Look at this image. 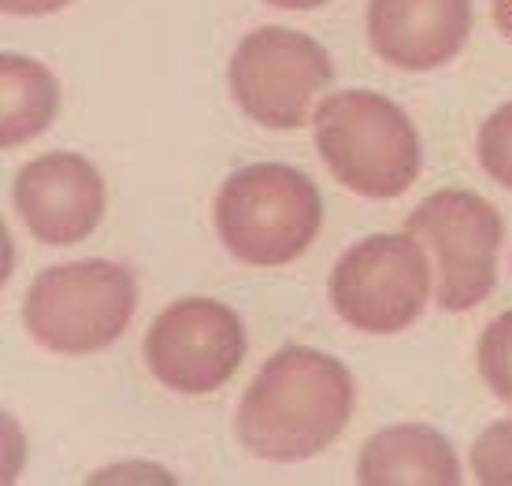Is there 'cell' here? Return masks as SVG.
I'll list each match as a JSON object with an SVG mask.
<instances>
[{
  "instance_id": "e0dca14e",
  "label": "cell",
  "mask_w": 512,
  "mask_h": 486,
  "mask_svg": "<svg viewBox=\"0 0 512 486\" xmlns=\"http://www.w3.org/2000/svg\"><path fill=\"white\" fill-rule=\"evenodd\" d=\"M494 23L512 41V0H494Z\"/></svg>"
},
{
  "instance_id": "4fadbf2b",
  "label": "cell",
  "mask_w": 512,
  "mask_h": 486,
  "mask_svg": "<svg viewBox=\"0 0 512 486\" xmlns=\"http://www.w3.org/2000/svg\"><path fill=\"white\" fill-rule=\"evenodd\" d=\"M475 357H479V375L490 386V394L512 405V308L501 312L498 320H490Z\"/></svg>"
},
{
  "instance_id": "52a82bcc",
  "label": "cell",
  "mask_w": 512,
  "mask_h": 486,
  "mask_svg": "<svg viewBox=\"0 0 512 486\" xmlns=\"http://www.w3.org/2000/svg\"><path fill=\"white\" fill-rule=\"evenodd\" d=\"M431 297V264L405 234H372L342 253L331 271L334 312L364 334H397L420 320Z\"/></svg>"
},
{
  "instance_id": "ba28073f",
  "label": "cell",
  "mask_w": 512,
  "mask_h": 486,
  "mask_svg": "<svg viewBox=\"0 0 512 486\" xmlns=\"http://www.w3.org/2000/svg\"><path fill=\"white\" fill-rule=\"evenodd\" d=\"M245 360V327L234 308L212 297L167 305L145 334V364L175 394H212L234 379Z\"/></svg>"
},
{
  "instance_id": "6da1fadb",
  "label": "cell",
  "mask_w": 512,
  "mask_h": 486,
  "mask_svg": "<svg viewBox=\"0 0 512 486\" xmlns=\"http://www.w3.org/2000/svg\"><path fill=\"white\" fill-rule=\"evenodd\" d=\"M353 375L342 360L312 346H282L245 386L238 442L275 464L308 461L346 431L353 416Z\"/></svg>"
},
{
  "instance_id": "30bf717a",
  "label": "cell",
  "mask_w": 512,
  "mask_h": 486,
  "mask_svg": "<svg viewBox=\"0 0 512 486\" xmlns=\"http://www.w3.org/2000/svg\"><path fill=\"white\" fill-rule=\"evenodd\" d=\"M472 19V0H372L368 41L390 67L435 71L464 49Z\"/></svg>"
},
{
  "instance_id": "5b68a950",
  "label": "cell",
  "mask_w": 512,
  "mask_h": 486,
  "mask_svg": "<svg viewBox=\"0 0 512 486\" xmlns=\"http://www.w3.org/2000/svg\"><path fill=\"white\" fill-rule=\"evenodd\" d=\"M405 231L435 256V301L446 312H468L494 294L505 223L487 197L438 190L412 208Z\"/></svg>"
},
{
  "instance_id": "7a4b0ae2",
  "label": "cell",
  "mask_w": 512,
  "mask_h": 486,
  "mask_svg": "<svg viewBox=\"0 0 512 486\" xmlns=\"http://www.w3.org/2000/svg\"><path fill=\"white\" fill-rule=\"evenodd\" d=\"M312 127L327 171L357 197L390 201L401 197L420 175L416 127L383 93H331L316 108Z\"/></svg>"
},
{
  "instance_id": "7c38bea8",
  "label": "cell",
  "mask_w": 512,
  "mask_h": 486,
  "mask_svg": "<svg viewBox=\"0 0 512 486\" xmlns=\"http://www.w3.org/2000/svg\"><path fill=\"white\" fill-rule=\"evenodd\" d=\"M0 145L15 149L49 130L60 108V86L49 67L30 56L4 52L0 60Z\"/></svg>"
},
{
  "instance_id": "8992f818",
  "label": "cell",
  "mask_w": 512,
  "mask_h": 486,
  "mask_svg": "<svg viewBox=\"0 0 512 486\" xmlns=\"http://www.w3.org/2000/svg\"><path fill=\"white\" fill-rule=\"evenodd\" d=\"M334 67L320 41L301 30L264 26L238 41L227 71L231 93L245 116L271 130H297L312 123Z\"/></svg>"
},
{
  "instance_id": "9a60e30c",
  "label": "cell",
  "mask_w": 512,
  "mask_h": 486,
  "mask_svg": "<svg viewBox=\"0 0 512 486\" xmlns=\"http://www.w3.org/2000/svg\"><path fill=\"white\" fill-rule=\"evenodd\" d=\"M475 153H479V164L490 179L512 190V101L501 104L498 112L479 127Z\"/></svg>"
},
{
  "instance_id": "3957f363",
  "label": "cell",
  "mask_w": 512,
  "mask_h": 486,
  "mask_svg": "<svg viewBox=\"0 0 512 486\" xmlns=\"http://www.w3.org/2000/svg\"><path fill=\"white\" fill-rule=\"evenodd\" d=\"M323 197L305 171L253 164L219 186L216 231L227 253L253 268H282L316 242Z\"/></svg>"
},
{
  "instance_id": "8fae6325",
  "label": "cell",
  "mask_w": 512,
  "mask_h": 486,
  "mask_svg": "<svg viewBox=\"0 0 512 486\" xmlns=\"http://www.w3.org/2000/svg\"><path fill=\"white\" fill-rule=\"evenodd\" d=\"M357 479L364 486H457L461 464L435 427L401 423L364 442Z\"/></svg>"
},
{
  "instance_id": "277c9868",
  "label": "cell",
  "mask_w": 512,
  "mask_h": 486,
  "mask_svg": "<svg viewBox=\"0 0 512 486\" xmlns=\"http://www.w3.org/2000/svg\"><path fill=\"white\" fill-rule=\"evenodd\" d=\"M138 305V282L112 260H71L45 268L26 290V334L60 357L108 349L127 331Z\"/></svg>"
},
{
  "instance_id": "ac0fdd59",
  "label": "cell",
  "mask_w": 512,
  "mask_h": 486,
  "mask_svg": "<svg viewBox=\"0 0 512 486\" xmlns=\"http://www.w3.org/2000/svg\"><path fill=\"white\" fill-rule=\"evenodd\" d=\"M271 8H282V12H312V8H320L327 0H264Z\"/></svg>"
},
{
  "instance_id": "5bb4252c",
  "label": "cell",
  "mask_w": 512,
  "mask_h": 486,
  "mask_svg": "<svg viewBox=\"0 0 512 486\" xmlns=\"http://www.w3.org/2000/svg\"><path fill=\"white\" fill-rule=\"evenodd\" d=\"M472 475L483 486H512V420L490 423L472 446Z\"/></svg>"
},
{
  "instance_id": "9c48e42d",
  "label": "cell",
  "mask_w": 512,
  "mask_h": 486,
  "mask_svg": "<svg viewBox=\"0 0 512 486\" xmlns=\"http://www.w3.org/2000/svg\"><path fill=\"white\" fill-rule=\"evenodd\" d=\"M15 208L45 245H78L104 216L101 171L78 153H45L15 175Z\"/></svg>"
},
{
  "instance_id": "2e32d148",
  "label": "cell",
  "mask_w": 512,
  "mask_h": 486,
  "mask_svg": "<svg viewBox=\"0 0 512 486\" xmlns=\"http://www.w3.org/2000/svg\"><path fill=\"white\" fill-rule=\"evenodd\" d=\"M67 4L71 0H0V8L8 15H52Z\"/></svg>"
}]
</instances>
